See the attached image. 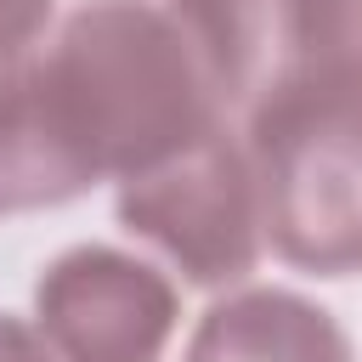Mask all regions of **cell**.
I'll list each match as a JSON object with an SVG mask.
<instances>
[{"mask_svg":"<svg viewBox=\"0 0 362 362\" xmlns=\"http://www.w3.org/2000/svg\"><path fill=\"white\" fill-rule=\"evenodd\" d=\"M57 17V0H0V68L28 62Z\"/></svg>","mask_w":362,"mask_h":362,"instance_id":"9c48e42d","label":"cell"},{"mask_svg":"<svg viewBox=\"0 0 362 362\" xmlns=\"http://www.w3.org/2000/svg\"><path fill=\"white\" fill-rule=\"evenodd\" d=\"M0 362H57V356L45 351V339L34 334V322L0 317Z\"/></svg>","mask_w":362,"mask_h":362,"instance_id":"30bf717a","label":"cell"},{"mask_svg":"<svg viewBox=\"0 0 362 362\" xmlns=\"http://www.w3.org/2000/svg\"><path fill=\"white\" fill-rule=\"evenodd\" d=\"M45 107L90 181H130L226 124V96L153 0H85L34 57Z\"/></svg>","mask_w":362,"mask_h":362,"instance_id":"6da1fadb","label":"cell"},{"mask_svg":"<svg viewBox=\"0 0 362 362\" xmlns=\"http://www.w3.org/2000/svg\"><path fill=\"white\" fill-rule=\"evenodd\" d=\"M305 68L362 79V0H305Z\"/></svg>","mask_w":362,"mask_h":362,"instance_id":"ba28073f","label":"cell"},{"mask_svg":"<svg viewBox=\"0 0 362 362\" xmlns=\"http://www.w3.org/2000/svg\"><path fill=\"white\" fill-rule=\"evenodd\" d=\"M243 147L272 255L317 277L362 272V79L288 74L249 107Z\"/></svg>","mask_w":362,"mask_h":362,"instance_id":"7a4b0ae2","label":"cell"},{"mask_svg":"<svg viewBox=\"0 0 362 362\" xmlns=\"http://www.w3.org/2000/svg\"><path fill=\"white\" fill-rule=\"evenodd\" d=\"M34 57L0 68V215L57 209L96 187L85 175V164L68 153V141L45 107Z\"/></svg>","mask_w":362,"mask_h":362,"instance_id":"52a82bcc","label":"cell"},{"mask_svg":"<svg viewBox=\"0 0 362 362\" xmlns=\"http://www.w3.org/2000/svg\"><path fill=\"white\" fill-rule=\"evenodd\" d=\"M119 221L124 232L147 238L187 283L232 288L255 272L266 226H260V187L243 136L226 124L204 141L181 147L175 158L119 181Z\"/></svg>","mask_w":362,"mask_h":362,"instance_id":"3957f363","label":"cell"},{"mask_svg":"<svg viewBox=\"0 0 362 362\" xmlns=\"http://www.w3.org/2000/svg\"><path fill=\"white\" fill-rule=\"evenodd\" d=\"M226 107H255L305 68V0H170Z\"/></svg>","mask_w":362,"mask_h":362,"instance_id":"5b68a950","label":"cell"},{"mask_svg":"<svg viewBox=\"0 0 362 362\" xmlns=\"http://www.w3.org/2000/svg\"><path fill=\"white\" fill-rule=\"evenodd\" d=\"M34 334L57 362H158L175 283L124 249H68L34 283Z\"/></svg>","mask_w":362,"mask_h":362,"instance_id":"277c9868","label":"cell"},{"mask_svg":"<svg viewBox=\"0 0 362 362\" xmlns=\"http://www.w3.org/2000/svg\"><path fill=\"white\" fill-rule=\"evenodd\" d=\"M181 362H351V339L288 288H238L204 311Z\"/></svg>","mask_w":362,"mask_h":362,"instance_id":"8992f818","label":"cell"}]
</instances>
